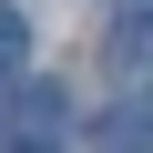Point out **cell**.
I'll use <instances>...</instances> for the list:
<instances>
[{"instance_id": "7a4b0ae2", "label": "cell", "mask_w": 153, "mask_h": 153, "mask_svg": "<svg viewBox=\"0 0 153 153\" xmlns=\"http://www.w3.org/2000/svg\"><path fill=\"white\" fill-rule=\"evenodd\" d=\"M92 143H102V153H153V102H112V112L92 123Z\"/></svg>"}, {"instance_id": "3957f363", "label": "cell", "mask_w": 153, "mask_h": 153, "mask_svg": "<svg viewBox=\"0 0 153 153\" xmlns=\"http://www.w3.org/2000/svg\"><path fill=\"white\" fill-rule=\"evenodd\" d=\"M21 41H31V31H21V10H10V0H0V71L21 61Z\"/></svg>"}, {"instance_id": "277c9868", "label": "cell", "mask_w": 153, "mask_h": 153, "mask_svg": "<svg viewBox=\"0 0 153 153\" xmlns=\"http://www.w3.org/2000/svg\"><path fill=\"white\" fill-rule=\"evenodd\" d=\"M10 153H41V143H10Z\"/></svg>"}, {"instance_id": "6da1fadb", "label": "cell", "mask_w": 153, "mask_h": 153, "mask_svg": "<svg viewBox=\"0 0 153 153\" xmlns=\"http://www.w3.org/2000/svg\"><path fill=\"white\" fill-rule=\"evenodd\" d=\"M112 71L123 82H153V0H133V10L112 21Z\"/></svg>"}]
</instances>
